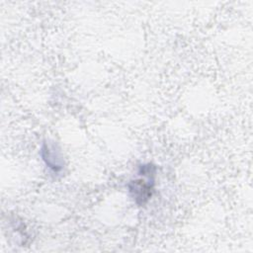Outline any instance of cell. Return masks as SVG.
Instances as JSON below:
<instances>
[{"label": "cell", "mask_w": 253, "mask_h": 253, "mask_svg": "<svg viewBox=\"0 0 253 253\" xmlns=\"http://www.w3.org/2000/svg\"><path fill=\"white\" fill-rule=\"evenodd\" d=\"M155 171L156 168L152 164L140 165L138 174L142 178L130 181L127 185L130 196L139 207L144 206L152 196L155 183Z\"/></svg>", "instance_id": "6da1fadb"}]
</instances>
